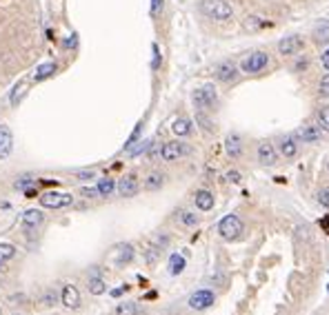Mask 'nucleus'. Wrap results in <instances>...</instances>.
I'll return each mask as SVG.
<instances>
[{
  "mask_svg": "<svg viewBox=\"0 0 329 315\" xmlns=\"http://www.w3.org/2000/svg\"><path fill=\"white\" fill-rule=\"evenodd\" d=\"M71 198L69 193H56V191H49V193H42L40 196V204L47 209H63V207H69L71 204Z\"/></svg>",
  "mask_w": 329,
  "mask_h": 315,
  "instance_id": "obj_6",
  "label": "nucleus"
},
{
  "mask_svg": "<svg viewBox=\"0 0 329 315\" xmlns=\"http://www.w3.org/2000/svg\"><path fill=\"white\" fill-rule=\"evenodd\" d=\"M320 60H322V67H325V69L329 71V47L325 51H322V56H320Z\"/></svg>",
  "mask_w": 329,
  "mask_h": 315,
  "instance_id": "obj_40",
  "label": "nucleus"
},
{
  "mask_svg": "<svg viewBox=\"0 0 329 315\" xmlns=\"http://www.w3.org/2000/svg\"><path fill=\"white\" fill-rule=\"evenodd\" d=\"M196 207L200 211H209V209H214V196H211V191H205V189H200L196 193Z\"/></svg>",
  "mask_w": 329,
  "mask_h": 315,
  "instance_id": "obj_20",
  "label": "nucleus"
},
{
  "mask_svg": "<svg viewBox=\"0 0 329 315\" xmlns=\"http://www.w3.org/2000/svg\"><path fill=\"white\" fill-rule=\"evenodd\" d=\"M278 149L287 160H294V158L298 155V138L294 136V133H285V136L278 140Z\"/></svg>",
  "mask_w": 329,
  "mask_h": 315,
  "instance_id": "obj_10",
  "label": "nucleus"
},
{
  "mask_svg": "<svg viewBox=\"0 0 329 315\" xmlns=\"http://www.w3.org/2000/svg\"><path fill=\"white\" fill-rule=\"evenodd\" d=\"M267 65H269V56H267L265 51H252L240 62V69L245 71V74H260Z\"/></svg>",
  "mask_w": 329,
  "mask_h": 315,
  "instance_id": "obj_5",
  "label": "nucleus"
},
{
  "mask_svg": "<svg viewBox=\"0 0 329 315\" xmlns=\"http://www.w3.org/2000/svg\"><path fill=\"white\" fill-rule=\"evenodd\" d=\"M196 120H198L200 124H203V129H207V131H211V122H209V118H207V116H205L203 111H198V116H196Z\"/></svg>",
  "mask_w": 329,
  "mask_h": 315,
  "instance_id": "obj_36",
  "label": "nucleus"
},
{
  "mask_svg": "<svg viewBox=\"0 0 329 315\" xmlns=\"http://www.w3.org/2000/svg\"><path fill=\"white\" fill-rule=\"evenodd\" d=\"M258 160L263 162L265 167H271V165H276V160H278V153H276V147L269 142V140H263L258 144Z\"/></svg>",
  "mask_w": 329,
  "mask_h": 315,
  "instance_id": "obj_11",
  "label": "nucleus"
},
{
  "mask_svg": "<svg viewBox=\"0 0 329 315\" xmlns=\"http://www.w3.org/2000/svg\"><path fill=\"white\" fill-rule=\"evenodd\" d=\"M0 269H3V262H0Z\"/></svg>",
  "mask_w": 329,
  "mask_h": 315,
  "instance_id": "obj_46",
  "label": "nucleus"
},
{
  "mask_svg": "<svg viewBox=\"0 0 329 315\" xmlns=\"http://www.w3.org/2000/svg\"><path fill=\"white\" fill-rule=\"evenodd\" d=\"M225 151H227V155L234 158V160L242 155V140H240L238 133H229L227 136V140H225Z\"/></svg>",
  "mask_w": 329,
  "mask_h": 315,
  "instance_id": "obj_15",
  "label": "nucleus"
},
{
  "mask_svg": "<svg viewBox=\"0 0 329 315\" xmlns=\"http://www.w3.org/2000/svg\"><path fill=\"white\" fill-rule=\"evenodd\" d=\"M303 47V40L298 36H287L278 42V53L280 56H294V53Z\"/></svg>",
  "mask_w": 329,
  "mask_h": 315,
  "instance_id": "obj_12",
  "label": "nucleus"
},
{
  "mask_svg": "<svg viewBox=\"0 0 329 315\" xmlns=\"http://www.w3.org/2000/svg\"><path fill=\"white\" fill-rule=\"evenodd\" d=\"M16 256V246L14 244H0V262H7V260H11Z\"/></svg>",
  "mask_w": 329,
  "mask_h": 315,
  "instance_id": "obj_28",
  "label": "nucleus"
},
{
  "mask_svg": "<svg viewBox=\"0 0 329 315\" xmlns=\"http://www.w3.org/2000/svg\"><path fill=\"white\" fill-rule=\"evenodd\" d=\"M133 260V246L131 244H118L114 249V262L118 266H125Z\"/></svg>",
  "mask_w": 329,
  "mask_h": 315,
  "instance_id": "obj_16",
  "label": "nucleus"
},
{
  "mask_svg": "<svg viewBox=\"0 0 329 315\" xmlns=\"http://www.w3.org/2000/svg\"><path fill=\"white\" fill-rule=\"evenodd\" d=\"M138 189H140V184H138L136 175H125V178L118 182V193L123 198H133L138 193Z\"/></svg>",
  "mask_w": 329,
  "mask_h": 315,
  "instance_id": "obj_14",
  "label": "nucleus"
},
{
  "mask_svg": "<svg viewBox=\"0 0 329 315\" xmlns=\"http://www.w3.org/2000/svg\"><path fill=\"white\" fill-rule=\"evenodd\" d=\"M164 184V175L162 173H151L147 180H145V189L147 191H158Z\"/></svg>",
  "mask_w": 329,
  "mask_h": 315,
  "instance_id": "obj_23",
  "label": "nucleus"
},
{
  "mask_svg": "<svg viewBox=\"0 0 329 315\" xmlns=\"http://www.w3.org/2000/svg\"><path fill=\"white\" fill-rule=\"evenodd\" d=\"M318 127L322 131L329 133V107H320L318 109Z\"/></svg>",
  "mask_w": 329,
  "mask_h": 315,
  "instance_id": "obj_26",
  "label": "nucleus"
},
{
  "mask_svg": "<svg viewBox=\"0 0 329 315\" xmlns=\"http://www.w3.org/2000/svg\"><path fill=\"white\" fill-rule=\"evenodd\" d=\"M63 304L67 308H78L80 306V293H78V289L76 287H71V284H67V287L63 289Z\"/></svg>",
  "mask_w": 329,
  "mask_h": 315,
  "instance_id": "obj_17",
  "label": "nucleus"
},
{
  "mask_svg": "<svg viewBox=\"0 0 329 315\" xmlns=\"http://www.w3.org/2000/svg\"><path fill=\"white\" fill-rule=\"evenodd\" d=\"M180 222L185 224V227H196V224H198V215L191 213V211H182V213H180Z\"/></svg>",
  "mask_w": 329,
  "mask_h": 315,
  "instance_id": "obj_30",
  "label": "nucleus"
},
{
  "mask_svg": "<svg viewBox=\"0 0 329 315\" xmlns=\"http://www.w3.org/2000/svg\"><path fill=\"white\" fill-rule=\"evenodd\" d=\"M74 45H76V36H71V40L65 42V49H69V47H74Z\"/></svg>",
  "mask_w": 329,
  "mask_h": 315,
  "instance_id": "obj_44",
  "label": "nucleus"
},
{
  "mask_svg": "<svg viewBox=\"0 0 329 315\" xmlns=\"http://www.w3.org/2000/svg\"><path fill=\"white\" fill-rule=\"evenodd\" d=\"M116 313L118 315H138V306L133 304V302H125V304H118Z\"/></svg>",
  "mask_w": 329,
  "mask_h": 315,
  "instance_id": "obj_29",
  "label": "nucleus"
},
{
  "mask_svg": "<svg viewBox=\"0 0 329 315\" xmlns=\"http://www.w3.org/2000/svg\"><path fill=\"white\" fill-rule=\"evenodd\" d=\"M191 100H194V105H196L198 111H211V109H216L218 93H216L214 84H205V87L196 89V91L191 93Z\"/></svg>",
  "mask_w": 329,
  "mask_h": 315,
  "instance_id": "obj_2",
  "label": "nucleus"
},
{
  "mask_svg": "<svg viewBox=\"0 0 329 315\" xmlns=\"http://www.w3.org/2000/svg\"><path fill=\"white\" fill-rule=\"evenodd\" d=\"M227 180H229V182H238V180H240V173H238V171H229V173H227Z\"/></svg>",
  "mask_w": 329,
  "mask_h": 315,
  "instance_id": "obj_42",
  "label": "nucleus"
},
{
  "mask_svg": "<svg viewBox=\"0 0 329 315\" xmlns=\"http://www.w3.org/2000/svg\"><path fill=\"white\" fill-rule=\"evenodd\" d=\"M123 291H125V289H116V291H112V295H114V298H118V295L123 293Z\"/></svg>",
  "mask_w": 329,
  "mask_h": 315,
  "instance_id": "obj_45",
  "label": "nucleus"
},
{
  "mask_svg": "<svg viewBox=\"0 0 329 315\" xmlns=\"http://www.w3.org/2000/svg\"><path fill=\"white\" fill-rule=\"evenodd\" d=\"M318 202H320L325 209H329V186L320 189V193H318Z\"/></svg>",
  "mask_w": 329,
  "mask_h": 315,
  "instance_id": "obj_34",
  "label": "nucleus"
},
{
  "mask_svg": "<svg viewBox=\"0 0 329 315\" xmlns=\"http://www.w3.org/2000/svg\"><path fill=\"white\" fill-rule=\"evenodd\" d=\"M318 93L322 98H329V74H325L320 78V84H318Z\"/></svg>",
  "mask_w": 329,
  "mask_h": 315,
  "instance_id": "obj_33",
  "label": "nucleus"
},
{
  "mask_svg": "<svg viewBox=\"0 0 329 315\" xmlns=\"http://www.w3.org/2000/svg\"><path fill=\"white\" fill-rule=\"evenodd\" d=\"M189 144L187 142H180V140H172V142H164L162 149H160V158L164 162H174V160H180V158L189 155Z\"/></svg>",
  "mask_w": 329,
  "mask_h": 315,
  "instance_id": "obj_4",
  "label": "nucleus"
},
{
  "mask_svg": "<svg viewBox=\"0 0 329 315\" xmlns=\"http://www.w3.org/2000/svg\"><path fill=\"white\" fill-rule=\"evenodd\" d=\"M32 184H36V180L32 178V175H22L20 180H16V189H22V191H27Z\"/></svg>",
  "mask_w": 329,
  "mask_h": 315,
  "instance_id": "obj_31",
  "label": "nucleus"
},
{
  "mask_svg": "<svg viewBox=\"0 0 329 315\" xmlns=\"http://www.w3.org/2000/svg\"><path fill=\"white\" fill-rule=\"evenodd\" d=\"M185 258L180 256V253H172L169 256V273L172 275H180L182 271H185Z\"/></svg>",
  "mask_w": 329,
  "mask_h": 315,
  "instance_id": "obj_21",
  "label": "nucleus"
},
{
  "mask_svg": "<svg viewBox=\"0 0 329 315\" xmlns=\"http://www.w3.org/2000/svg\"><path fill=\"white\" fill-rule=\"evenodd\" d=\"M158 65H160V53H158V47L154 45V62H151V67L158 69Z\"/></svg>",
  "mask_w": 329,
  "mask_h": 315,
  "instance_id": "obj_41",
  "label": "nucleus"
},
{
  "mask_svg": "<svg viewBox=\"0 0 329 315\" xmlns=\"http://www.w3.org/2000/svg\"><path fill=\"white\" fill-rule=\"evenodd\" d=\"M83 196L85 198H94V196H98V189H83Z\"/></svg>",
  "mask_w": 329,
  "mask_h": 315,
  "instance_id": "obj_43",
  "label": "nucleus"
},
{
  "mask_svg": "<svg viewBox=\"0 0 329 315\" xmlns=\"http://www.w3.org/2000/svg\"><path fill=\"white\" fill-rule=\"evenodd\" d=\"M11 149H14V136H11V129L5 124H0V160L9 158Z\"/></svg>",
  "mask_w": 329,
  "mask_h": 315,
  "instance_id": "obj_13",
  "label": "nucleus"
},
{
  "mask_svg": "<svg viewBox=\"0 0 329 315\" xmlns=\"http://www.w3.org/2000/svg\"><path fill=\"white\" fill-rule=\"evenodd\" d=\"M151 144H154L151 140H143V142H136V147H131L129 151H127V153H129L131 158H138L140 153H145V151H147V149L151 147Z\"/></svg>",
  "mask_w": 329,
  "mask_h": 315,
  "instance_id": "obj_27",
  "label": "nucleus"
},
{
  "mask_svg": "<svg viewBox=\"0 0 329 315\" xmlns=\"http://www.w3.org/2000/svg\"><path fill=\"white\" fill-rule=\"evenodd\" d=\"M200 11L211 18V20H229L231 16H234V9H231V5L227 0H200Z\"/></svg>",
  "mask_w": 329,
  "mask_h": 315,
  "instance_id": "obj_1",
  "label": "nucleus"
},
{
  "mask_svg": "<svg viewBox=\"0 0 329 315\" xmlns=\"http://www.w3.org/2000/svg\"><path fill=\"white\" fill-rule=\"evenodd\" d=\"M98 196H102V198H109L114 193V189H116V182L114 180H109V178H105V180H98Z\"/></svg>",
  "mask_w": 329,
  "mask_h": 315,
  "instance_id": "obj_24",
  "label": "nucleus"
},
{
  "mask_svg": "<svg viewBox=\"0 0 329 315\" xmlns=\"http://www.w3.org/2000/svg\"><path fill=\"white\" fill-rule=\"evenodd\" d=\"M214 300H216V295L211 293V291L200 289V291H196V293H191L189 306L194 308V311H205V308H209L211 304H214Z\"/></svg>",
  "mask_w": 329,
  "mask_h": 315,
  "instance_id": "obj_8",
  "label": "nucleus"
},
{
  "mask_svg": "<svg viewBox=\"0 0 329 315\" xmlns=\"http://www.w3.org/2000/svg\"><path fill=\"white\" fill-rule=\"evenodd\" d=\"M294 136L305 144H316V142H320V138H322V129L316 124H303Z\"/></svg>",
  "mask_w": 329,
  "mask_h": 315,
  "instance_id": "obj_9",
  "label": "nucleus"
},
{
  "mask_svg": "<svg viewBox=\"0 0 329 315\" xmlns=\"http://www.w3.org/2000/svg\"><path fill=\"white\" fill-rule=\"evenodd\" d=\"M58 71V67L56 62H42L36 67V71H34V80L36 82H42V80H47V78H51L53 74Z\"/></svg>",
  "mask_w": 329,
  "mask_h": 315,
  "instance_id": "obj_19",
  "label": "nucleus"
},
{
  "mask_svg": "<svg viewBox=\"0 0 329 315\" xmlns=\"http://www.w3.org/2000/svg\"><path fill=\"white\" fill-rule=\"evenodd\" d=\"M242 231H245V227H242V220L238 215H225L221 224H218V233H221V238L223 240H227V242H234V240H238Z\"/></svg>",
  "mask_w": 329,
  "mask_h": 315,
  "instance_id": "obj_3",
  "label": "nucleus"
},
{
  "mask_svg": "<svg viewBox=\"0 0 329 315\" xmlns=\"http://www.w3.org/2000/svg\"><path fill=\"white\" fill-rule=\"evenodd\" d=\"M94 171L91 169H87V171H76V178H80V180H94Z\"/></svg>",
  "mask_w": 329,
  "mask_h": 315,
  "instance_id": "obj_37",
  "label": "nucleus"
},
{
  "mask_svg": "<svg viewBox=\"0 0 329 315\" xmlns=\"http://www.w3.org/2000/svg\"><path fill=\"white\" fill-rule=\"evenodd\" d=\"M42 220H45V215H42V211L29 209V211H25V215H22V227H25L27 231H32V229L40 227Z\"/></svg>",
  "mask_w": 329,
  "mask_h": 315,
  "instance_id": "obj_18",
  "label": "nucleus"
},
{
  "mask_svg": "<svg viewBox=\"0 0 329 315\" xmlns=\"http://www.w3.org/2000/svg\"><path fill=\"white\" fill-rule=\"evenodd\" d=\"M263 27V22H260V18H247V22H245V29H260Z\"/></svg>",
  "mask_w": 329,
  "mask_h": 315,
  "instance_id": "obj_35",
  "label": "nucleus"
},
{
  "mask_svg": "<svg viewBox=\"0 0 329 315\" xmlns=\"http://www.w3.org/2000/svg\"><path fill=\"white\" fill-rule=\"evenodd\" d=\"M214 74H216V80H218V82L227 84V82H234L236 78H238L240 71H238V67L231 62V60H223L221 65H216Z\"/></svg>",
  "mask_w": 329,
  "mask_h": 315,
  "instance_id": "obj_7",
  "label": "nucleus"
},
{
  "mask_svg": "<svg viewBox=\"0 0 329 315\" xmlns=\"http://www.w3.org/2000/svg\"><path fill=\"white\" fill-rule=\"evenodd\" d=\"M105 291H107V287H105V282H102L98 275L89 277V293H94V295H102Z\"/></svg>",
  "mask_w": 329,
  "mask_h": 315,
  "instance_id": "obj_25",
  "label": "nucleus"
},
{
  "mask_svg": "<svg viewBox=\"0 0 329 315\" xmlns=\"http://www.w3.org/2000/svg\"><path fill=\"white\" fill-rule=\"evenodd\" d=\"M51 302H56V293H53V291H49V293L42 298V304L45 306H51Z\"/></svg>",
  "mask_w": 329,
  "mask_h": 315,
  "instance_id": "obj_39",
  "label": "nucleus"
},
{
  "mask_svg": "<svg viewBox=\"0 0 329 315\" xmlns=\"http://www.w3.org/2000/svg\"><path fill=\"white\" fill-rule=\"evenodd\" d=\"M162 3H164V0H151V16H156L158 11L162 9Z\"/></svg>",
  "mask_w": 329,
  "mask_h": 315,
  "instance_id": "obj_38",
  "label": "nucleus"
},
{
  "mask_svg": "<svg viewBox=\"0 0 329 315\" xmlns=\"http://www.w3.org/2000/svg\"><path fill=\"white\" fill-rule=\"evenodd\" d=\"M140 131H143V122H138L136 124V129H133V133L129 136V140H127V144H125V151H129L133 144H136V140H138V136H140Z\"/></svg>",
  "mask_w": 329,
  "mask_h": 315,
  "instance_id": "obj_32",
  "label": "nucleus"
},
{
  "mask_svg": "<svg viewBox=\"0 0 329 315\" xmlns=\"http://www.w3.org/2000/svg\"><path fill=\"white\" fill-rule=\"evenodd\" d=\"M172 131L176 136H189L191 133V120L189 118H176L172 124Z\"/></svg>",
  "mask_w": 329,
  "mask_h": 315,
  "instance_id": "obj_22",
  "label": "nucleus"
}]
</instances>
